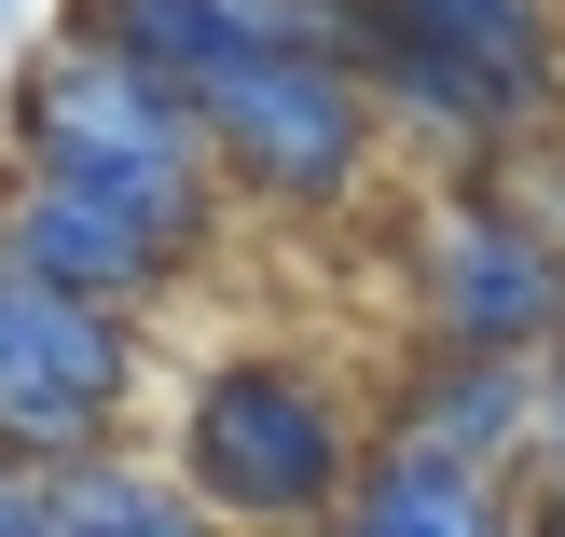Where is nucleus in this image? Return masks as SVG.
<instances>
[{"instance_id": "11", "label": "nucleus", "mask_w": 565, "mask_h": 537, "mask_svg": "<svg viewBox=\"0 0 565 537\" xmlns=\"http://www.w3.org/2000/svg\"><path fill=\"white\" fill-rule=\"evenodd\" d=\"M221 28H248V42H331L359 55V0H207Z\"/></svg>"}, {"instance_id": "12", "label": "nucleus", "mask_w": 565, "mask_h": 537, "mask_svg": "<svg viewBox=\"0 0 565 537\" xmlns=\"http://www.w3.org/2000/svg\"><path fill=\"white\" fill-rule=\"evenodd\" d=\"M539 483H565V345L539 358Z\"/></svg>"}, {"instance_id": "13", "label": "nucleus", "mask_w": 565, "mask_h": 537, "mask_svg": "<svg viewBox=\"0 0 565 537\" xmlns=\"http://www.w3.org/2000/svg\"><path fill=\"white\" fill-rule=\"evenodd\" d=\"M42 483H55V469H28V455H0V537H42Z\"/></svg>"}, {"instance_id": "6", "label": "nucleus", "mask_w": 565, "mask_h": 537, "mask_svg": "<svg viewBox=\"0 0 565 537\" xmlns=\"http://www.w3.org/2000/svg\"><path fill=\"white\" fill-rule=\"evenodd\" d=\"M414 318H428V345H469V358H552L565 345V248L497 180H456L414 221Z\"/></svg>"}, {"instance_id": "4", "label": "nucleus", "mask_w": 565, "mask_h": 537, "mask_svg": "<svg viewBox=\"0 0 565 537\" xmlns=\"http://www.w3.org/2000/svg\"><path fill=\"white\" fill-rule=\"evenodd\" d=\"M359 469H373L359 414L331 400L303 358H276V345H235L221 373H193V400H180V483L235 537H331L345 496H359Z\"/></svg>"}, {"instance_id": "5", "label": "nucleus", "mask_w": 565, "mask_h": 537, "mask_svg": "<svg viewBox=\"0 0 565 537\" xmlns=\"http://www.w3.org/2000/svg\"><path fill=\"white\" fill-rule=\"evenodd\" d=\"M125 414H138V318L0 262V455H28V469L110 455Z\"/></svg>"}, {"instance_id": "10", "label": "nucleus", "mask_w": 565, "mask_h": 537, "mask_svg": "<svg viewBox=\"0 0 565 537\" xmlns=\"http://www.w3.org/2000/svg\"><path fill=\"white\" fill-rule=\"evenodd\" d=\"M42 537H235L207 496L180 483V455H70L42 483Z\"/></svg>"}, {"instance_id": "14", "label": "nucleus", "mask_w": 565, "mask_h": 537, "mask_svg": "<svg viewBox=\"0 0 565 537\" xmlns=\"http://www.w3.org/2000/svg\"><path fill=\"white\" fill-rule=\"evenodd\" d=\"M524 537H565V483H539V524H524Z\"/></svg>"}, {"instance_id": "9", "label": "nucleus", "mask_w": 565, "mask_h": 537, "mask_svg": "<svg viewBox=\"0 0 565 537\" xmlns=\"http://www.w3.org/2000/svg\"><path fill=\"white\" fill-rule=\"evenodd\" d=\"M331 537H524V511H511V483H497V469H456V455H428V441L386 428Z\"/></svg>"}, {"instance_id": "8", "label": "nucleus", "mask_w": 565, "mask_h": 537, "mask_svg": "<svg viewBox=\"0 0 565 537\" xmlns=\"http://www.w3.org/2000/svg\"><path fill=\"white\" fill-rule=\"evenodd\" d=\"M401 441H428V455L456 469H539V358H469V345H428V373L401 386V414H386Z\"/></svg>"}, {"instance_id": "3", "label": "nucleus", "mask_w": 565, "mask_h": 537, "mask_svg": "<svg viewBox=\"0 0 565 537\" xmlns=\"http://www.w3.org/2000/svg\"><path fill=\"white\" fill-rule=\"evenodd\" d=\"M14 165L110 180V193H138V207H166L180 235H207V207L235 193L221 152H207L193 83L166 69V55H138L97 0H83L55 42H28V69H14Z\"/></svg>"}, {"instance_id": "1", "label": "nucleus", "mask_w": 565, "mask_h": 537, "mask_svg": "<svg viewBox=\"0 0 565 537\" xmlns=\"http://www.w3.org/2000/svg\"><path fill=\"white\" fill-rule=\"evenodd\" d=\"M97 14L193 83L207 152H221V180H235L248 207L318 221V207H345V193L373 180L386 110H373V83H359V55H331V42H248V28H221L207 0H97Z\"/></svg>"}, {"instance_id": "2", "label": "nucleus", "mask_w": 565, "mask_h": 537, "mask_svg": "<svg viewBox=\"0 0 565 537\" xmlns=\"http://www.w3.org/2000/svg\"><path fill=\"white\" fill-rule=\"evenodd\" d=\"M359 83L386 138L483 180L565 110V0H359Z\"/></svg>"}, {"instance_id": "7", "label": "nucleus", "mask_w": 565, "mask_h": 537, "mask_svg": "<svg viewBox=\"0 0 565 537\" xmlns=\"http://www.w3.org/2000/svg\"><path fill=\"white\" fill-rule=\"evenodd\" d=\"M193 248L207 235H180L166 207H138V193H110V180H55V165H14L0 180V262H28V276H55V290H83V303H166L193 276Z\"/></svg>"}]
</instances>
